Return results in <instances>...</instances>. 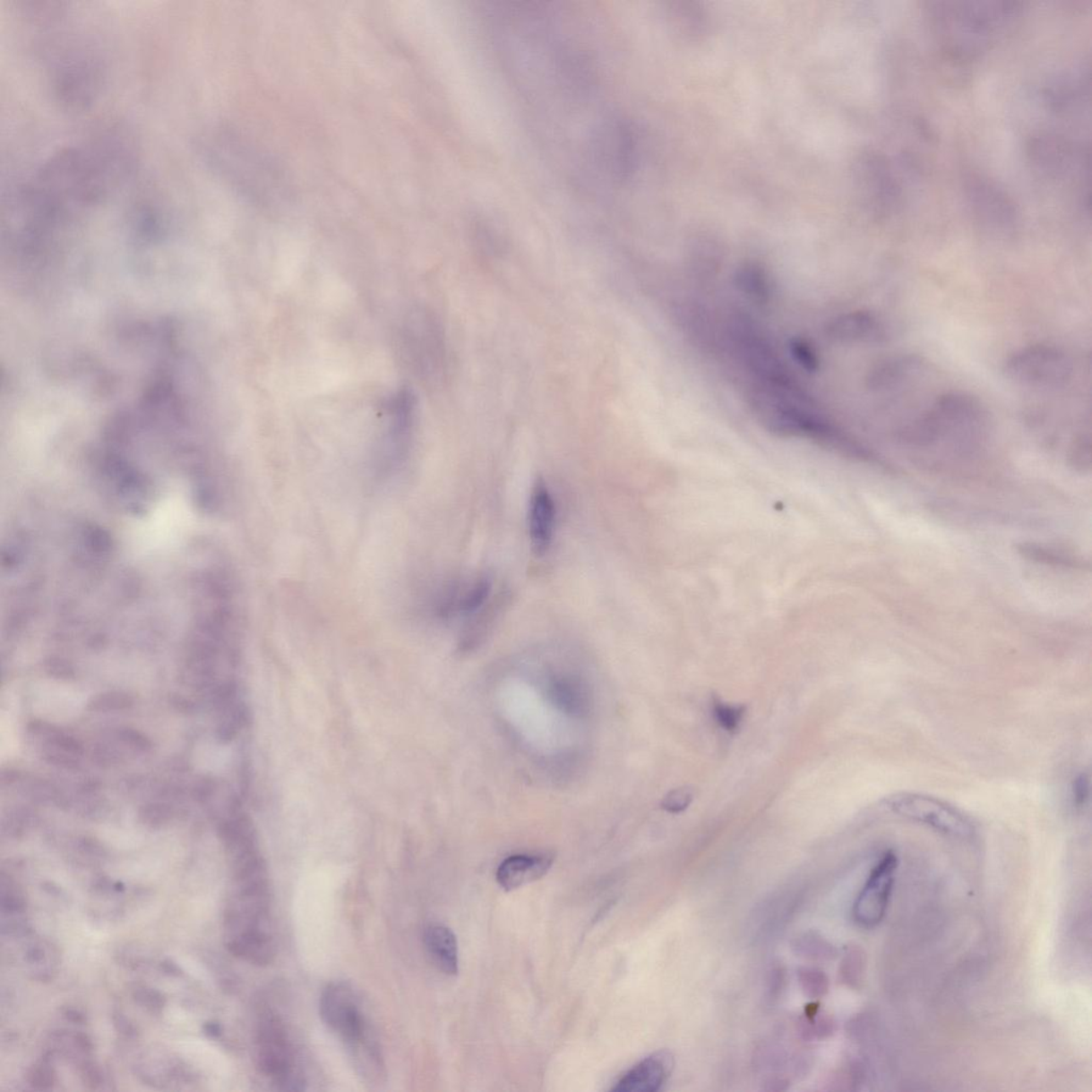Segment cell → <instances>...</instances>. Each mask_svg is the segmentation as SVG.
Masks as SVG:
<instances>
[{"label":"cell","instance_id":"cell-30","mask_svg":"<svg viewBox=\"0 0 1092 1092\" xmlns=\"http://www.w3.org/2000/svg\"><path fill=\"white\" fill-rule=\"evenodd\" d=\"M52 744L59 750H63V752L66 753L74 755V757H80V755L83 753L82 744L74 737L59 735L58 733V735H54L52 736Z\"/></svg>","mask_w":1092,"mask_h":1092},{"label":"cell","instance_id":"cell-10","mask_svg":"<svg viewBox=\"0 0 1092 1092\" xmlns=\"http://www.w3.org/2000/svg\"><path fill=\"white\" fill-rule=\"evenodd\" d=\"M556 524V505L546 481H536L529 508V530L531 550L543 556L550 550Z\"/></svg>","mask_w":1092,"mask_h":1092},{"label":"cell","instance_id":"cell-9","mask_svg":"<svg viewBox=\"0 0 1092 1092\" xmlns=\"http://www.w3.org/2000/svg\"><path fill=\"white\" fill-rule=\"evenodd\" d=\"M416 402L408 390H402L386 405L388 427L384 435V455L396 463L405 456L410 442Z\"/></svg>","mask_w":1092,"mask_h":1092},{"label":"cell","instance_id":"cell-25","mask_svg":"<svg viewBox=\"0 0 1092 1092\" xmlns=\"http://www.w3.org/2000/svg\"><path fill=\"white\" fill-rule=\"evenodd\" d=\"M692 793L688 788H677L670 792L662 803V808L669 813H680L691 804Z\"/></svg>","mask_w":1092,"mask_h":1092},{"label":"cell","instance_id":"cell-14","mask_svg":"<svg viewBox=\"0 0 1092 1092\" xmlns=\"http://www.w3.org/2000/svg\"><path fill=\"white\" fill-rule=\"evenodd\" d=\"M924 367L920 357L914 355L893 356L878 362L866 376V385L873 391H890L908 383L917 376Z\"/></svg>","mask_w":1092,"mask_h":1092},{"label":"cell","instance_id":"cell-21","mask_svg":"<svg viewBox=\"0 0 1092 1092\" xmlns=\"http://www.w3.org/2000/svg\"><path fill=\"white\" fill-rule=\"evenodd\" d=\"M789 351L792 357L805 372L816 373L821 368V358L813 345L802 338H795L789 341Z\"/></svg>","mask_w":1092,"mask_h":1092},{"label":"cell","instance_id":"cell-19","mask_svg":"<svg viewBox=\"0 0 1092 1092\" xmlns=\"http://www.w3.org/2000/svg\"><path fill=\"white\" fill-rule=\"evenodd\" d=\"M133 705V699L130 694L121 692H109L99 693L93 697L87 705V709L90 712H120L131 709Z\"/></svg>","mask_w":1092,"mask_h":1092},{"label":"cell","instance_id":"cell-22","mask_svg":"<svg viewBox=\"0 0 1092 1092\" xmlns=\"http://www.w3.org/2000/svg\"><path fill=\"white\" fill-rule=\"evenodd\" d=\"M799 982L805 995L819 999L828 993L829 981L824 973L816 968H804L799 972Z\"/></svg>","mask_w":1092,"mask_h":1092},{"label":"cell","instance_id":"cell-15","mask_svg":"<svg viewBox=\"0 0 1092 1092\" xmlns=\"http://www.w3.org/2000/svg\"><path fill=\"white\" fill-rule=\"evenodd\" d=\"M424 942L431 959L447 976L459 972L458 941L451 928L430 925L426 928Z\"/></svg>","mask_w":1092,"mask_h":1092},{"label":"cell","instance_id":"cell-2","mask_svg":"<svg viewBox=\"0 0 1092 1092\" xmlns=\"http://www.w3.org/2000/svg\"><path fill=\"white\" fill-rule=\"evenodd\" d=\"M933 11L936 27L951 52L968 56L981 52L1016 11L995 4H943Z\"/></svg>","mask_w":1092,"mask_h":1092},{"label":"cell","instance_id":"cell-31","mask_svg":"<svg viewBox=\"0 0 1092 1092\" xmlns=\"http://www.w3.org/2000/svg\"><path fill=\"white\" fill-rule=\"evenodd\" d=\"M811 939L812 942H810L808 945L803 943L802 946H800V949H803L804 953L808 951L809 959H828L829 955H830V953H829V950H831L830 946H828L824 941H821L820 939L814 937Z\"/></svg>","mask_w":1092,"mask_h":1092},{"label":"cell","instance_id":"cell-7","mask_svg":"<svg viewBox=\"0 0 1092 1092\" xmlns=\"http://www.w3.org/2000/svg\"><path fill=\"white\" fill-rule=\"evenodd\" d=\"M898 867V856L887 851L872 870L854 906L855 921L861 927H876L886 916Z\"/></svg>","mask_w":1092,"mask_h":1092},{"label":"cell","instance_id":"cell-26","mask_svg":"<svg viewBox=\"0 0 1092 1092\" xmlns=\"http://www.w3.org/2000/svg\"><path fill=\"white\" fill-rule=\"evenodd\" d=\"M1071 798L1074 808L1082 810L1090 800V777L1080 774L1072 782Z\"/></svg>","mask_w":1092,"mask_h":1092},{"label":"cell","instance_id":"cell-8","mask_svg":"<svg viewBox=\"0 0 1092 1092\" xmlns=\"http://www.w3.org/2000/svg\"><path fill=\"white\" fill-rule=\"evenodd\" d=\"M434 324L428 316L416 312L403 324L400 333L401 354L419 373L434 367L436 347L439 346Z\"/></svg>","mask_w":1092,"mask_h":1092},{"label":"cell","instance_id":"cell-27","mask_svg":"<svg viewBox=\"0 0 1092 1092\" xmlns=\"http://www.w3.org/2000/svg\"><path fill=\"white\" fill-rule=\"evenodd\" d=\"M1090 451L1091 445L1088 436H1082L1075 441L1071 451V461L1074 467L1079 469H1089Z\"/></svg>","mask_w":1092,"mask_h":1092},{"label":"cell","instance_id":"cell-32","mask_svg":"<svg viewBox=\"0 0 1092 1092\" xmlns=\"http://www.w3.org/2000/svg\"><path fill=\"white\" fill-rule=\"evenodd\" d=\"M47 757L49 763L64 767V769H75L78 766V761L74 758V755L66 753L63 750L49 752Z\"/></svg>","mask_w":1092,"mask_h":1092},{"label":"cell","instance_id":"cell-13","mask_svg":"<svg viewBox=\"0 0 1092 1092\" xmlns=\"http://www.w3.org/2000/svg\"><path fill=\"white\" fill-rule=\"evenodd\" d=\"M555 861L551 853L514 855L503 860L496 871V881L506 891L526 886L545 877Z\"/></svg>","mask_w":1092,"mask_h":1092},{"label":"cell","instance_id":"cell-16","mask_svg":"<svg viewBox=\"0 0 1092 1092\" xmlns=\"http://www.w3.org/2000/svg\"><path fill=\"white\" fill-rule=\"evenodd\" d=\"M491 593V582L488 579L478 578L461 587L453 588L446 593L444 600L440 605V614L451 615L456 614H473L483 606Z\"/></svg>","mask_w":1092,"mask_h":1092},{"label":"cell","instance_id":"cell-34","mask_svg":"<svg viewBox=\"0 0 1092 1092\" xmlns=\"http://www.w3.org/2000/svg\"><path fill=\"white\" fill-rule=\"evenodd\" d=\"M116 755L117 754L112 752L110 748L100 746L95 749V752H93V759L99 761V763L112 764L116 761Z\"/></svg>","mask_w":1092,"mask_h":1092},{"label":"cell","instance_id":"cell-18","mask_svg":"<svg viewBox=\"0 0 1092 1092\" xmlns=\"http://www.w3.org/2000/svg\"><path fill=\"white\" fill-rule=\"evenodd\" d=\"M1019 552H1020L1021 555L1026 556L1028 559H1032L1034 562L1060 565V567L1066 568L1083 567V563L1078 562L1077 559L1065 555V554L1049 550V548H1045L1041 546H1019Z\"/></svg>","mask_w":1092,"mask_h":1092},{"label":"cell","instance_id":"cell-11","mask_svg":"<svg viewBox=\"0 0 1092 1092\" xmlns=\"http://www.w3.org/2000/svg\"><path fill=\"white\" fill-rule=\"evenodd\" d=\"M674 1068V1055L668 1051H658L626 1072L612 1091L657 1092L667 1083Z\"/></svg>","mask_w":1092,"mask_h":1092},{"label":"cell","instance_id":"cell-3","mask_svg":"<svg viewBox=\"0 0 1092 1092\" xmlns=\"http://www.w3.org/2000/svg\"><path fill=\"white\" fill-rule=\"evenodd\" d=\"M257 1068L279 1090H304L305 1078L297 1066L293 1044L287 1027L276 1012L267 1010L257 1023L255 1037Z\"/></svg>","mask_w":1092,"mask_h":1092},{"label":"cell","instance_id":"cell-24","mask_svg":"<svg viewBox=\"0 0 1092 1092\" xmlns=\"http://www.w3.org/2000/svg\"><path fill=\"white\" fill-rule=\"evenodd\" d=\"M172 810L162 804H150L139 811V819L144 825L152 828L165 826L172 820Z\"/></svg>","mask_w":1092,"mask_h":1092},{"label":"cell","instance_id":"cell-28","mask_svg":"<svg viewBox=\"0 0 1092 1092\" xmlns=\"http://www.w3.org/2000/svg\"><path fill=\"white\" fill-rule=\"evenodd\" d=\"M119 738L127 746L138 750V752H148L153 746L152 742L147 736L143 735L142 732L131 729V727L121 729L119 731Z\"/></svg>","mask_w":1092,"mask_h":1092},{"label":"cell","instance_id":"cell-1","mask_svg":"<svg viewBox=\"0 0 1092 1092\" xmlns=\"http://www.w3.org/2000/svg\"><path fill=\"white\" fill-rule=\"evenodd\" d=\"M987 429V412L981 401L953 391L940 396L926 413L901 429L899 435L912 446L943 444L955 453L966 455L982 445Z\"/></svg>","mask_w":1092,"mask_h":1092},{"label":"cell","instance_id":"cell-17","mask_svg":"<svg viewBox=\"0 0 1092 1092\" xmlns=\"http://www.w3.org/2000/svg\"><path fill=\"white\" fill-rule=\"evenodd\" d=\"M735 284L743 296L758 305H767L771 299L772 287L769 272L759 262H744L736 269Z\"/></svg>","mask_w":1092,"mask_h":1092},{"label":"cell","instance_id":"cell-12","mask_svg":"<svg viewBox=\"0 0 1092 1092\" xmlns=\"http://www.w3.org/2000/svg\"><path fill=\"white\" fill-rule=\"evenodd\" d=\"M826 334L843 344H878L886 339V328L871 312L855 311L843 314L826 326Z\"/></svg>","mask_w":1092,"mask_h":1092},{"label":"cell","instance_id":"cell-5","mask_svg":"<svg viewBox=\"0 0 1092 1092\" xmlns=\"http://www.w3.org/2000/svg\"><path fill=\"white\" fill-rule=\"evenodd\" d=\"M887 806L903 819L951 838H971L976 833L972 821L942 800L925 795L900 793L887 799Z\"/></svg>","mask_w":1092,"mask_h":1092},{"label":"cell","instance_id":"cell-4","mask_svg":"<svg viewBox=\"0 0 1092 1092\" xmlns=\"http://www.w3.org/2000/svg\"><path fill=\"white\" fill-rule=\"evenodd\" d=\"M1006 377L1030 388L1057 389L1072 378L1073 365L1065 352L1037 345L1016 352L1005 363Z\"/></svg>","mask_w":1092,"mask_h":1092},{"label":"cell","instance_id":"cell-20","mask_svg":"<svg viewBox=\"0 0 1092 1092\" xmlns=\"http://www.w3.org/2000/svg\"><path fill=\"white\" fill-rule=\"evenodd\" d=\"M865 960L864 955L858 948H849L841 965V974L844 983H847L851 987H856L864 978Z\"/></svg>","mask_w":1092,"mask_h":1092},{"label":"cell","instance_id":"cell-6","mask_svg":"<svg viewBox=\"0 0 1092 1092\" xmlns=\"http://www.w3.org/2000/svg\"><path fill=\"white\" fill-rule=\"evenodd\" d=\"M319 1011L324 1024L339 1035L345 1045L355 1043L372 1029L354 989L345 983L327 985L322 994Z\"/></svg>","mask_w":1092,"mask_h":1092},{"label":"cell","instance_id":"cell-33","mask_svg":"<svg viewBox=\"0 0 1092 1092\" xmlns=\"http://www.w3.org/2000/svg\"><path fill=\"white\" fill-rule=\"evenodd\" d=\"M170 702L172 704V707L175 708L176 710H178V712H181L184 714L194 712V709H195L194 703L193 701H190L189 699L181 696V694H176V696H172L170 699Z\"/></svg>","mask_w":1092,"mask_h":1092},{"label":"cell","instance_id":"cell-29","mask_svg":"<svg viewBox=\"0 0 1092 1092\" xmlns=\"http://www.w3.org/2000/svg\"><path fill=\"white\" fill-rule=\"evenodd\" d=\"M45 668H47V674L55 679L71 680L75 676L72 666L61 658H50L45 665Z\"/></svg>","mask_w":1092,"mask_h":1092},{"label":"cell","instance_id":"cell-23","mask_svg":"<svg viewBox=\"0 0 1092 1092\" xmlns=\"http://www.w3.org/2000/svg\"><path fill=\"white\" fill-rule=\"evenodd\" d=\"M713 710L717 722L726 731L729 732L738 729L744 714V708L724 703L719 701V700H715Z\"/></svg>","mask_w":1092,"mask_h":1092}]
</instances>
